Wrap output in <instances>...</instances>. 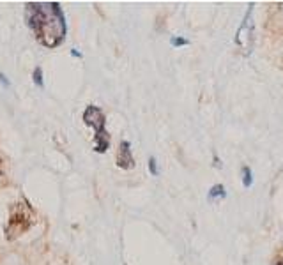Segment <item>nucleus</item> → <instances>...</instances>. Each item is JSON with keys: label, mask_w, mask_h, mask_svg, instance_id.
Returning <instances> with one entry per match:
<instances>
[{"label": "nucleus", "mask_w": 283, "mask_h": 265, "mask_svg": "<svg viewBox=\"0 0 283 265\" xmlns=\"http://www.w3.org/2000/svg\"><path fill=\"white\" fill-rule=\"evenodd\" d=\"M27 20L36 37L46 48H55L66 37V18L57 2H39L27 6Z\"/></svg>", "instance_id": "obj_1"}, {"label": "nucleus", "mask_w": 283, "mask_h": 265, "mask_svg": "<svg viewBox=\"0 0 283 265\" xmlns=\"http://www.w3.org/2000/svg\"><path fill=\"white\" fill-rule=\"evenodd\" d=\"M34 223V212H32L31 205L27 201H20V203H14L11 207L9 219H7L6 226V237L9 241L20 237L21 233H25Z\"/></svg>", "instance_id": "obj_2"}, {"label": "nucleus", "mask_w": 283, "mask_h": 265, "mask_svg": "<svg viewBox=\"0 0 283 265\" xmlns=\"http://www.w3.org/2000/svg\"><path fill=\"white\" fill-rule=\"evenodd\" d=\"M251 7H253V4H249L246 14H244L243 21H241L239 28H237V34H236V43L244 55L251 53L253 46H255V36H253V34H255V27H253V20H251Z\"/></svg>", "instance_id": "obj_4"}, {"label": "nucleus", "mask_w": 283, "mask_h": 265, "mask_svg": "<svg viewBox=\"0 0 283 265\" xmlns=\"http://www.w3.org/2000/svg\"><path fill=\"white\" fill-rule=\"evenodd\" d=\"M34 81L39 87H43V78H41V67H37V69L34 71Z\"/></svg>", "instance_id": "obj_10"}, {"label": "nucleus", "mask_w": 283, "mask_h": 265, "mask_svg": "<svg viewBox=\"0 0 283 265\" xmlns=\"http://www.w3.org/2000/svg\"><path fill=\"white\" fill-rule=\"evenodd\" d=\"M149 170H151L152 175H158L159 173V171H158V165H156V159L154 158L149 159Z\"/></svg>", "instance_id": "obj_8"}, {"label": "nucleus", "mask_w": 283, "mask_h": 265, "mask_svg": "<svg viewBox=\"0 0 283 265\" xmlns=\"http://www.w3.org/2000/svg\"><path fill=\"white\" fill-rule=\"evenodd\" d=\"M83 121H85V124L91 126L96 133L94 134V149L98 152H105L108 149V145H110V134H108V131L105 129V124H106L105 113H103L98 106L89 104L83 111Z\"/></svg>", "instance_id": "obj_3"}, {"label": "nucleus", "mask_w": 283, "mask_h": 265, "mask_svg": "<svg viewBox=\"0 0 283 265\" xmlns=\"http://www.w3.org/2000/svg\"><path fill=\"white\" fill-rule=\"evenodd\" d=\"M243 184H244V188H251V184H253V175H251L249 166H243Z\"/></svg>", "instance_id": "obj_7"}, {"label": "nucleus", "mask_w": 283, "mask_h": 265, "mask_svg": "<svg viewBox=\"0 0 283 265\" xmlns=\"http://www.w3.org/2000/svg\"><path fill=\"white\" fill-rule=\"evenodd\" d=\"M225 196H227V191H225V188H223L221 184H216V186H212V188H211V191H209V198L211 200L225 198Z\"/></svg>", "instance_id": "obj_6"}, {"label": "nucleus", "mask_w": 283, "mask_h": 265, "mask_svg": "<svg viewBox=\"0 0 283 265\" xmlns=\"http://www.w3.org/2000/svg\"><path fill=\"white\" fill-rule=\"evenodd\" d=\"M172 44H174V46H186V44H189V41L188 39H182V37H174Z\"/></svg>", "instance_id": "obj_9"}, {"label": "nucleus", "mask_w": 283, "mask_h": 265, "mask_svg": "<svg viewBox=\"0 0 283 265\" xmlns=\"http://www.w3.org/2000/svg\"><path fill=\"white\" fill-rule=\"evenodd\" d=\"M276 265H283V260H280V262H278Z\"/></svg>", "instance_id": "obj_11"}, {"label": "nucleus", "mask_w": 283, "mask_h": 265, "mask_svg": "<svg viewBox=\"0 0 283 265\" xmlns=\"http://www.w3.org/2000/svg\"><path fill=\"white\" fill-rule=\"evenodd\" d=\"M117 165L119 168H124V170H129V168L135 166V159H133L129 141H121V147H119L117 152Z\"/></svg>", "instance_id": "obj_5"}]
</instances>
